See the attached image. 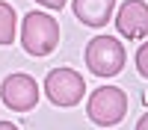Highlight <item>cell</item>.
<instances>
[{
  "mask_svg": "<svg viewBox=\"0 0 148 130\" xmlns=\"http://www.w3.org/2000/svg\"><path fill=\"white\" fill-rule=\"evenodd\" d=\"M125 47L113 35H95L86 44V68L98 77H116L125 68Z\"/></svg>",
  "mask_w": 148,
  "mask_h": 130,
  "instance_id": "2",
  "label": "cell"
},
{
  "mask_svg": "<svg viewBox=\"0 0 148 130\" xmlns=\"http://www.w3.org/2000/svg\"><path fill=\"white\" fill-rule=\"evenodd\" d=\"M136 71H139V74L148 80V42H145L139 50H136Z\"/></svg>",
  "mask_w": 148,
  "mask_h": 130,
  "instance_id": "9",
  "label": "cell"
},
{
  "mask_svg": "<svg viewBox=\"0 0 148 130\" xmlns=\"http://www.w3.org/2000/svg\"><path fill=\"white\" fill-rule=\"evenodd\" d=\"M0 130H18V127L12 124V121H0Z\"/></svg>",
  "mask_w": 148,
  "mask_h": 130,
  "instance_id": "12",
  "label": "cell"
},
{
  "mask_svg": "<svg viewBox=\"0 0 148 130\" xmlns=\"http://www.w3.org/2000/svg\"><path fill=\"white\" fill-rule=\"evenodd\" d=\"M15 42V12L12 6L0 3V44H12Z\"/></svg>",
  "mask_w": 148,
  "mask_h": 130,
  "instance_id": "8",
  "label": "cell"
},
{
  "mask_svg": "<svg viewBox=\"0 0 148 130\" xmlns=\"http://www.w3.org/2000/svg\"><path fill=\"white\" fill-rule=\"evenodd\" d=\"M136 130H148V112H145L139 121H136Z\"/></svg>",
  "mask_w": 148,
  "mask_h": 130,
  "instance_id": "11",
  "label": "cell"
},
{
  "mask_svg": "<svg viewBox=\"0 0 148 130\" xmlns=\"http://www.w3.org/2000/svg\"><path fill=\"white\" fill-rule=\"evenodd\" d=\"M45 92L56 106H77L83 101L86 83L74 68H53L45 77Z\"/></svg>",
  "mask_w": 148,
  "mask_h": 130,
  "instance_id": "4",
  "label": "cell"
},
{
  "mask_svg": "<svg viewBox=\"0 0 148 130\" xmlns=\"http://www.w3.org/2000/svg\"><path fill=\"white\" fill-rule=\"evenodd\" d=\"M0 98L9 110L15 112H27L33 110L36 103H39V86H36V80L30 74H9L3 80V86H0Z\"/></svg>",
  "mask_w": 148,
  "mask_h": 130,
  "instance_id": "5",
  "label": "cell"
},
{
  "mask_svg": "<svg viewBox=\"0 0 148 130\" xmlns=\"http://www.w3.org/2000/svg\"><path fill=\"white\" fill-rule=\"evenodd\" d=\"M71 9L77 21H83L86 27H104V24L113 18V9H116V0H71Z\"/></svg>",
  "mask_w": 148,
  "mask_h": 130,
  "instance_id": "7",
  "label": "cell"
},
{
  "mask_svg": "<svg viewBox=\"0 0 148 130\" xmlns=\"http://www.w3.org/2000/svg\"><path fill=\"white\" fill-rule=\"evenodd\" d=\"M36 3H42L45 9H56V12H59V9L68 3V0H36Z\"/></svg>",
  "mask_w": 148,
  "mask_h": 130,
  "instance_id": "10",
  "label": "cell"
},
{
  "mask_svg": "<svg viewBox=\"0 0 148 130\" xmlns=\"http://www.w3.org/2000/svg\"><path fill=\"white\" fill-rule=\"evenodd\" d=\"M21 44L30 56H47L56 50L59 44V24L47 15V12H30L24 18L21 30Z\"/></svg>",
  "mask_w": 148,
  "mask_h": 130,
  "instance_id": "1",
  "label": "cell"
},
{
  "mask_svg": "<svg viewBox=\"0 0 148 130\" xmlns=\"http://www.w3.org/2000/svg\"><path fill=\"white\" fill-rule=\"evenodd\" d=\"M86 112L95 124L101 127H113L119 124L127 112V95L119 86H101L89 95V103H86Z\"/></svg>",
  "mask_w": 148,
  "mask_h": 130,
  "instance_id": "3",
  "label": "cell"
},
{
  "mask_svg": "<svg viewBox=\"0 0 148 130\" xmlns=\"http://www.w3.org/2000/svg\"><path fill=\"white\" fill-rule=\"evenodd\" d=\"M116 30L125 39H145L148 35V3L145 0H125L119 6Z\"/></svg>",
  "mask_w": 148,
  "mask_h": 130,
  "instance_id": "6",
  "label": "cell"
}]
</instances>
